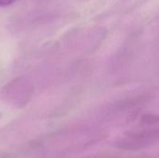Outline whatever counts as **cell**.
Listing matches in <instances>:
<instances>
[{
  "label": "cell",
  "instance_id": "obj_1",
  "mask_svg": "<svg viewBox=\"0 0 159 158\" xmlns=\"http://www.w3.org/2000/svg\"><path fill=\"white\" fill-rule=\"evenodd\" d=\"M16 0H0V7H7L13 4Z\"/></svg>",
  "mask_w": 159,
  "mask_h": 158
}]
</instances>
